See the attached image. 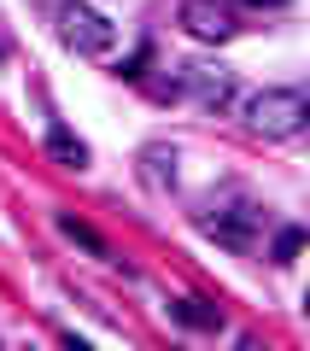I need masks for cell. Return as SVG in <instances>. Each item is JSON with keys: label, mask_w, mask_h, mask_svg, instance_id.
<instances>
[{"label": "cell", "mask_w": 310, "mask_h": 351, "mask_svg": "<svg viewBox=\"0 0 310 351\" xmlns=\"http://www.w3.org/2000/svg\"><path fill=\"white\" fill-rule=\"evenodd\" d=\"M310 123V94L305 88H258L246 100V129L263 141H287Z\"/></svg>", "instance_id": "6da1fadb"}, {"label": "cell", "mask_w": 310, "mask_h": 351, "mask_svg": "<svg viewBox=\"0 0 310 351\" xmlns=\"http://www.w3.org/2000/svg\"><path fill=\"white\" fill-rule=\"evenodd\" d=\"M59 41L71 53H82V59H106L117 47V24L106 12H94L88 0H64L59 6Z\"/></svg>", "instance_id": "7a4b0ae2"}, {"label": "cell", "mask_w": 310, "mask_h": 351, "mask_svg": "<svg viewBox=\"0 0 310 351\" xmlns=\"http://www.w3.org/2000/svg\"><path fill=\"white\" fill-rule=\"evenodd\" d=\"M258 223H263V211L246 199V193H228V199H211L205 211H199V228H205V234H217L223 246H235V252H246L252 240H258Z\"/></svg>", "instance_id": "3957f363"}, {"label": "cell", "mask_w": 310, "mask_h": 351, "mask_svg": "<svg viewBox=\"0 0 310 351\" xmlns=\"http://www.w3.org/2000/svg\"><path fill=\"white\" fill-rule=\"evenodd\" d=\"M176 94H182V100H193L199 112H228V106L240 100V82H235V71H228V64L193 59V64H182V76H176Z\"/></svg>", "instance_id": "277c9868"}, {"label": "cell", "mask_w": 310, "mask_h": 351, "mask_svg": "<svg viewBox=\"0 0 310 351\" xmlns=\"http://www.w3.org/2000/svg\"><path fill=\"white\" fill-rule=\"evenodd\" d=\"M176 18H182V29L193 41H211V47H223V41L240 29L228 0H182V12H176Z\"/></svg>", "instance_id": "5b68a950"}, {"label": "cell", "mask_w": 310, "mask_h": 351, "mask_svg": "<svg viewBox=\"0 0 310 351\" xmlns=\"http://www.w3.org/2000/svg\"><path fill=\"white\" fill-rule=\"evenodd\" d=\"M47 152L64 164V170H88V147H82V141H76L64 123H53V129H47Z\"/></svg>", "instance_id": "8992f818"}, {"label": "cell", "mask_w": 310, "mask_h": 351, "mask_svg": "<svg viewBox=\"0 0 310 351\" xmlns=\"http://www.w3.org/2000/svg\"><path fill=\"white\" fill-rule=\"evenodd\" d=\"M59 234H64V240H76V246H88L94 258H112V246H106V240H99L94 228L82 223V217H71V211H59Z\"/></svg>", "instance_id": "52a82bcc"}, {"label": "cell", "mask_w": 310, "mask_h": 351, "mask_svg": "<svg viewBox=\"0 0 310 351\" xmlns=\"http://www.w3.org/2000/svg\"><path fill=\"white\" fill-rule=\"evenodd\" d=\"M141 164H147V182H152V188H170V182H176V152L170 147H147V152H141Z\"/></svg>", "instance_id": "ba28073f"}, {"label": "cell", "mask_w": 310, "mask_h": 351, "mask_svg": "<svg viewBox=\"0 0 310 351\" xmlns=\"http://www.w3.org/2000/svg\"><path fill=\"white\" fill-rule=\"evenodd\" d=\"M170 316H176V322H187V328H223V316H217L205 299H176Z\"/></svg>", "instance_id": "9c48e42d"}, {"label": "cell", "mask_w": 310, "mask_h": 351, "mask_svg": "<svg viewBox=\"0 0 310 351\" xmlns=\"http://www.w3.org/2000/svg\"><path fill=\"white\" fill-rule=\"evenodd\" d=\"M298 252H305V228H281L275 246H270V258H275V263H293Z\"/></svg>", "instance_id": "30bf717a"}, {"label": "cell", "mask_w": 310, "mask_h": 351, "mask_svg": "<svg viewBox=\"0 0 310 351\" xmlns=\"http://www.w3.org/2000/svg\"><path fill=\"white\" fill-rule=\"evenodd\" d=\"M252 6H287V0H252Z\"/></svg>", "instance_id": "8fae6325"}, {"label": "cell", "mask_w": 310, "mask_h": 351, "mask_svg": "<svg viewBox=\"0 0 310 351\" xmlns=\"http://www.w3.org/2000/svg\"><path fill=\"white\" fill-rule=\"evenodd\" d=\"M305 316H310V293H305Z\"/></svg>", "instance_id": "7c38bea8"}, {"label": "cell", "mask_w": 310, "mask_h": 351, "mask_svg": "<svg viewBox=\"0 0 310 351\" xmlns=\"http://www.w3.org/2000/svg\"><path fill=\"white\" fill-rule=\"evenodd\" d=\"M0 59H6V47H0Z\"/></svg>", "instance_id": "4fadbf2b"}]
</instances>
